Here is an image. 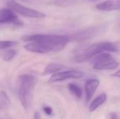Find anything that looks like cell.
I'll use <instances>...</instances> for the list:
<instances>
[{
	"instance_id": "8992f818",
	"label": "cell",
	"mask_w": 120,
	"mask_h": 119,
	"mask_svg": "<svg viewBox=\"0 0 120 119\" xmlns=\"http://www.w3.org/2000/svg\"><path fill=\"white\" fill-rule=\"evenodd\" d=\"M82 76H83V73L80 70H65V71H60L58 73L52 74L49 79V82L50 83H59V82H63L69 79H77V78H82Z\"/></svg>"
},
{
	"instance_id": "6da1fadb",
	"label": "cell",
	"mask_w": 120,
	"mask_h": 119,
	"mask_svg": "<svg viewBox=\"0 0 120 119\" xmlns=\"http://www.w3.org/2000/svg\"><path fill=\"white\" fill-rule=\"evenodd\" d=\"M119 50L116 44L110 42H101L77 49L73 55L75 62H85L93 59L96 56L103 52H118Z\"/></svg>"
},
{
	"instance_id": "277c9868",
	"label": "cell",
	"mask_w": 120,
	"mask_h": 119,
	"mask_svg": "<svg viewBox=\"0 0 120 119\" xmlns=\"http://www.w3.org/2000/svg\"><path fill=\"white\" fill-rule=\"evenodd\" d=\"M119 65V61L109 52L101 53L92 59V68L96 70H113Z\"/></svg>"
},
{
	"instance_id": "ffe728a7",
	"label": "cell",
	"mask_w": 120,
	"mask_h": 119,
	"mask_svg": "<svg viewBox=\"0 0 120 119\" xmlns=\"http://www.w3.org/2000/svg\"><path fill=\"white\" fill-rule=\"evenodd\" d=\"M113 77H115V78H120V69L118 70V71L114 72V73L112 74Z\"/></svg>"
},
{
	"instance_id": "d6986e66",
	"label": "cell",
	"mask_w": 120,
	"mask_h": 119,
	"mask_svg": "<svg viewBox=\"0 0 120 119\" xmlns=\"http://www.w3.org/2000/svg\"><path fill=\"white\" fill-rule=\"evenodd\" d=\"M109 119H119V118H118L117 113H113V112H112V113H109Z\"/></svg>"
},
{
	"instance_id": "7c38bea8",
	"label": "cell",
	"mask_w": 120,
	"mask_h": 119,
	"mask_svg": "<svg viewBox=\"0 0 120 119\" xmlns=\"http://www.w3.org/2000/svg\"><path fill=\"white\" fill-rule=\"evenodd\" d=\"M106 100H107V95L105 92L100 94L99 95H97L90 103V105H89V111L90 112L96 111L101 105H102L106 101Z\"/></svg>"
},
{
	"instance_id": "4fadbf2b",
	"label": "cell",
	"mask_w": 120,
	"mask_h": 119,
	"mask_svg": "<svg viewBox=\"0 0 120 119\" xmlns=\"http://www.w3.org/2000/svg\"><path fill=\"white\" fill-rule=\"evenodd\" d=\"M64 68V66L60 64H49L48 66L45 68L44 71H43V74L48 75V74H54L56 73H58V72L61 71V69Z\"/></svg>"
},
{
	"instance_id": "3957f363",
	"label": "cell",
	"mask_w": 120,
	"mask_h": 119,
	"mask_svg": "<svg viewBox=\"0 0 120 119\" xmlns=\"http://www.w3.org/2000/svg\"><path fill=\"white\" fill-rule=\"evenodd\" d=\"M37 79L34 76L24 74L18 79V98L25 109H28L33 100V91Z\"/></svg>"
},
{
	"instance_id": "ac0fdd59",
	"label": "cell",
	"mask_w": 120,
	"mask_h": 119,
	"mask_svg": "<svg viewBox=\"0 0 120 119\" xmlns=\"http://www.w3.org/2000/svg\"><path fill=\"white\" fill-rule=\"evenodd\" d=\"M43 110L47 115H49V116H50V115H52V112H53V111H52V108H51V107H49V106H43Z\"/></svg>"
},
{
	"instance_id": "52a82bcc",
	"label": "cell",
	"mask_w": 120,
	"mask_h": 119,
	"mask_svg": "<svg viewBox=\"0 0 120 119\" xmlns=\"http://www.w3.org/2000/svg\"><path fill=\"white\" fill-rule=\"evenodd\" d=\"M105 31L104 25H96L92 27L87 28V29L82 30V31L78 32L73 35L74 38L77 40H85L88 38H93L95 36L102 33Z\"/></svg>"
},
{
	"instance_id": "9c48e42d",
	"label": "cell",
	"mask_w": 120,
	"mask_h": 119,
	"mask_svg": "<svg viewBox=\"0 0 120 119\" xmlns=\"http://www.w3.org/2000/svg\"><path fill=\"white\" fill-rule=\"evenodd\" d=\"M96 9L101 11H113L120 10V0H105L96 5Z\"/></svg>"
},
{
	"instance_id": "e0dca14e",
	"label": "cell",
	"mask_w": 120,
	"mask_h": 119,
	"mask_svg": "<svg viewBox=\"0 0 120 119\" xmlns=\"http://www.w3.org/2000/svg\"><path fill=\"white\" fill-rule=\"evenodd\" d=\"M17 51L16 50H8L6 52L3 54V59L5 60V61H10L13 59V58L16 56Z\"/></svg>"
},
{
	"instance_id": "8fae6325",
	"label": "cell",
	"mask_w": 120,
	"mask_h": 119,
	"mask_svg": "<svg viewBox=\"0 0 120 119\" xmlns=\"http://www.w3.org/2000/svg\"><path fill=\"white\" fill-rule=\"evenodd\" d=\"M24 48L28 51L34 53H38V54H43V53L48 52V51L39 43L37 42H29L27 44L24 46Z\"/></svg>"
},
{
	"instance_id": "7402d4cb",
	"label": "cell",
	"mask_w": 120,
	"mask_h": 119,
	"mask_svg": "<svg viewBox=\"0 0 120 119\" xmlns=\"http://www.w3.org/2000/svg\"><path fill=\"white\" fill-rule=\"evenodd\" d=\"M0 119H1V118H0Z\"/></svg>"
},
{
	"instance_id": "5bb4252c",
	"label": "cell",
	"mask_w": 120,
	"mask_h": 119,
	"mask_svg": "<svg viewBox=\"0 0 120 119\" xmlns=\"http://www.w3.org/2000/svg\"><path fill=\"white\" fill-rule=\"evenodd\" d=\"M10 105H11V101L8 95L6 94V92L2 90L0 92V110L8 108Z\"/></svg>"
},
{
	"instance_id": "9a60e30c",
	"label": "cell",
	"mask_w": 120,
	"mask_h": 119,
	"mask_svg": "<svg viewBox=\"0 0 120 119\" xmlns=\"http://www.w3.org/2000/svg\"><path fill=\"white\" fill-rule=\"evenodd\" d=\"M68 89L76 98L81 99L82 97V90L79 85L75 83H70L68 85Z\"/></svg>"
},
{
	"instance_id": "2e32d148",
	"label": "cell",
	"mask_w": 120,
	"mask_h": 119,
	"mask_svg": "<svg viewBox=\"0 0 120 119\" xmlns=\"http://www.w3.org/2000/svg\"><path fill=\"white\" fill-rule=\"evenodd\" d=\"M17 44V42L11 41V40H1L0 41V51H3L5 49L11 47L13 46H16Z\"/></svg>"
},
{
	"instance_id": "7a4b0ae2",
	"label": "cell",
	"mask_w": 120,
	"mask_h": 119,
	"mask_svg": "<svg viewBox=\"0 0 120 119\" xmlns=\"http://www.w3.org/2000/svg\"><path fill=\"white\" fill-rule=\"evenodd\" d=\"M24 41L27 42H37L42 44L48 52H59L62 51L67 43L70 41V38L65 35L57 34H45V33H35V34L26 35L22 38Z\"/></svg>"
},
{
	"instance_id": "30bf717a",
	"label": "cell",
	"mask_w": 120,
	"mask_h": 119,
	"mask_svg": "<svg viewBox=\"0 0 120 119\" xmlns=\"http://www.w3.org/2000/svg\"><path fill=\"white\" fill-rule=\"evenodd\" d=\"M100 85V81L96 78H90L85 83L84 85V90L86 94V100L89 102L93 97L96 90H97Z\"/></svg>"
},
{
	"instance_id": "44dd1931",
	"label": "cell",
	"mask_w": 120,
	"mask_h": 119,
	"mask_svg": "<svg viewBox=\"0 0 120 119\" xmlns=\"http://www.w3.org/2000/svg\"><path fill=\"white\" fill-rule=\"evenodd\" d=\"M89 1H92V2H94V1H97V0H89Z\"/></svg>"
},
{
	"instance_id": "5b68a950",
	"label": "cell",
	"mask_w": 120,
	"mask_h": 119,
	"mask_svg": "<svg viewBox=\"0 0 120 119\" xmlns=\"http://www.w3.org/2000/svg\"><path fill=\"white\" fill-rule=\"evenodd\" d=\"M8 5L9 8H11L15 13H18V14L21 15L25 17L34 18V19H43L46 16V15L42 11L25 7L24 5L20 4V3L14 1L8 2Z\"/></svg>"
},
{
	"instance_id": "ba28073f",
	"label": "cell",
	"mask_w": 120,
	"mask_h": 119,
	"mask_svg": "<svg viewBox=\"0 0 120 119\" xmlns=\"http://www.w3.org/2000/svg\"><path fill=\"white\" fill-rule=\"evenodd\" d=\"M20 25L21 21L18 20L16 14L9 7H5L0 9V25L10 24Z\"/></svg>"
}]
</instances>
